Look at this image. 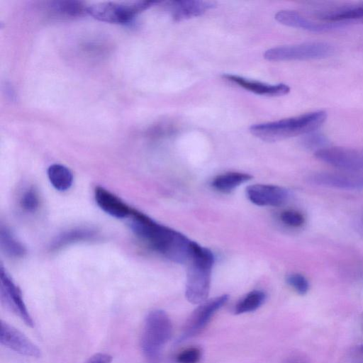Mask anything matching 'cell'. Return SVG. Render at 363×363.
<instances>
[{"label":"cell","instance_id":"obj_1","mask_svg":"<svg viewBox=\"0 0 363 363\" xmlns=\"http://www.w3.org/2000/svg\"><path fill=\"white\" fill-rule=\"evenodd\" d=\"M128 218L132 231L152 250L176 263H187L194 241L138 210L133 208Z\"/></svg>","mask_w":363,"mask_h":363},{"label":"cell","instance_id":"obj_2","mask_svg":"<svg viewBox=\"0 0 363 363\" xmlns=\"http://www.w3.org/2000/svg\"><path fill=\"white\" fill-rule=\"evenodd\" d=\"M327 118L325 111H315L276 121L255 124L250 131L267 142H274L315 131Z\"/></svg>","mask_w":363,"mask_h":363},{"label":"cell","instance_id":"obj_3","mask_svg":"<svg viewBox=\"0 0 363 363\" xmlns=\"http://www.w3.org/2000/svg\"><path fill=\"white\" fill-rule=\"evenodd\" d=\"M214 257L206 247L194 242L187 263L185 295L189 302L200 304L206 301L210 291Z\"/></svg>","mask_w":363,"mask_h":363},{"label":"cell","instance_id":"obj_4","mask_svg":"<svg viewBox=\"0 0 363 363\" xmlns=\"http://www.w3.org/2000/svg\"><path fill=\"white\" fill-rule=\"evenodd\" d=\"M172 333V321L162 310L150 311L146 316L141 335L140 345L149 358H156Z\"/></svg>","mask_w":363,"mask_h":363},{"label":"cell","instance_id":"obj_5","mask_svg":"<svg viewBox=\"0 0 363 363\" xmlns=\"http://www.w3.org/2000/svg\"><path fill=\"white\" fill-rule=\"evenodd\" d=\"M152 1L102 2L88 6L86 11L98 20L114 23H125L142 11L155 4Z\"/></svg>","mask_w":363,"mask_h":363},{"label":"cell","instance_id":"obj_6","mask_svg":"<svg viewBox=\"0 0 363 363\" xmlns=\"http://www.w3.org/2000/svg\"><path fill=\"white\" fill-rule=\"evenodd\" d=\"M333 47L324 42H310L270 48L264 54L269 61L317 60L333 55Z\"/></svg>","mask_w":363,"mask_h":363},{"label":"cell","instance_id":"obj_7","mask_svg":"<svg viewBox=\"0 0 363 363\" xmlns=\"http://www.w3.org/2000/svg\"><path fill=\"white\" fill-rule=\"evenodd\" d=\"M228 298V295L223 294L200 303L184 323L177 342L185 341L199 334L216 311L227 303Z\"/></svg>","mask_w":363,"mask_h":363},{"label":"cell","instance_id":"obj_8","mask_svg":"<svg viewBox=\"0 0 363 363\" xmlns=\"http://www.w3.org/2000/svg\"><path fill=\"white\" fill-rule=\"evenodd\" d=\"M319 160L347 172L363 173V151L341 147H327L315 152Z\"/></svg>","mask_w":363,"mask_h":363},{"label":"cell","instance_id":"obj_9","mask_svg":"<svg viewBox=\"0 0 363 363\" xmlns=\"http://www.w3.org/2000/svg\"><path fill=\"white\" fill-rule=\"evenodd\" d=\"M310 184L331 189L363 191V175L352 172H315L307 178Z\"/></svg>","mask_w":363,"mask_h":363},{"label":"cell","instance_id":"obj_10","mask_svg":"<svg viewBox=\"0 0 363 363\" xmlns=\"http://www.w3.org/2000/svg\"><path fill=\"white\" fill-rule=\"evenodd\" d=\"M1 297L5 306L18 315L26 325L33 327L34 323L24 303L21 291L3 267L1 268Z\"/></svg>","mask_w":363,"mask_h":363},{"label":"cell","instance_id":"obj_11","mask_svg":"<svg viewBox=\"0 0 363 363\" xmlns=\"http://www.w3.org/2000/svg\"><path fill=\"white\" fill-rule=\"evenodd\" d=\"M0 342L2 345L21 354L32 357H40V350L21 332L1 320Z\"/></svg>","mask_w":363,"mask_h":363},{"label":"cell","instance_id":"obj_12","mask_svg":"<svg viewBox=\"0 0 363 363\" xmlns=\"http://www.w3.org/2000/svg\"><path fill=\"white\" fill-rule=\"evenodd\" d=\"M248 199L260 206H278L286 202L289 193L283 187L271 184H255L246 189Z\"/></svg>","mask_w":363,"mask_h":363},{"label":"cell","instance_id":"obj_13","mask_svg":"<svg viewBox=\"0 0 363 363\" xmlns=\"http://www.w3.org/2000/svg\"><path fill=\"white\" fill-rule=\"evenodd\" d=\"M276 20L287 26L301 28L313 32H326L343 26L344 23L313 21L298 12L291 10H281L275 15Z\"/></svg>","mask_w":363,"mask_h":363},{"label":"cell","instance_id":"obj_14","mask_svg":"<svg viewBox=\"0 0 363 363\" xmlns=\"http://www.w3.org/2000/svg\"><path fill=\"white\" fill-rule=\"evenodd\" d=\"M223 78L244 89L262 96H280L290 91V87L285 84H269L230 74H223Z\"/></svg>","mask_w":363,"mask_h":363},{"label":"cell","instance_id":"obj_15","mask_svg":"<svg viewBox=\"0 0 363 363\" xmlns=\"http://www.w3.org/2000/svg\"><path fill=\"white\" fill-rule=\"evenodd\" d=\"M215 6L210 1L176 0L168 2L167 7L174 21H182L201 16Z\"/></svg>","mask_w":363,"mask_h":363},{"label":"cell","instance_id":"obj_16","mask_svg":"<svg viewBox=\"0 0 363 363\" xmlns=\"http://www.w3.org/2000/svg\"><path fill=\"white\" fill-rule=\"evenodd\" d=\"M94 198L96 204L102 211L116 218H128L132 212L133 208L103 186H98L95 188Z\"/></svg>","mask_w":363,"mask_h":363},{"label":"cell","instance_id":"obj_17","mask_svg":"<svg viewBox=\"0 0 363 363\" xmlns=\"http://www.w3.org/2000/svg\"><path fill=\"white\" fill-rule=\"evenodd\" d=\"M252 176L242 172H230L220 174L212 181V186L221 192L228 193L250 180Z\"/></svg>","mask_w":363,"mask_h":363},{"label":"cell","instance_id":"obj_18","mask_svg":"<svg viewBox=\"0 0 363 363\" xmlns=\"http://www.w3.org/2000/svg\"><path fill=\"white\" fill-rule=\"evenodd\" d=\"M48 177L52 186L60 191L68 190L74 179L71 170L60 164H51L48 169Z\"/></svg>","mask_w":363,"mask_h":363},{"label":"cell","instance_id":"obj_19","mask_svg":"<svg viewBox=\"0 0 363 363\" xmlns=\"http://www.w3.org/2000/svg\"><path fill=\"white\" fill-rule=\"evenodd\" d=\"M95 235V232L90 229L77 228L70 230L56 238L51 245V248L52 250H57L75 242L92 239Z\"/></svg>","mask_w":363,"mask_h":363},{"label":"cell","instance_id":"obj_20","mask_svg":"<svg viewBox=\"0 0 363 363\" xmlns=\"http://www.w3.org/2000/svg\"><path fill=\"white\" fill-rule=\"evenodd\" d=\"M266 294L260 290H254L247 294L234 307L236 315L250 313L258 309L264 302Z\"/></svg>","mask_w":363,"mask_h":363},{"label":"cell","instance_id":"obj_21","mask_svg":"<svg viewBox=\"0 0 363 363\" xmlns=\"http://www.w3.org/2000/svg\"><path fill=\"white\" fill-rule=\"evenodd\" d=\"M0 243L2 250L9 257H21L26 253L25 247L6 228H1Z\"/></svg>","mask_w":363,"mask_h":363},{"label":"cell","instance_id":"obj_22","mask_svg":"<svg viewBox=\"0 0 363 363\" xmlns=\"http://www.w3.org/2000/svg\"><path fill=\"white\" fill-rule=\"evenodd\" d=\"M52 7L59 13L70 16H81L85 12L87 13V6L76 1H57L54 3Z\"/></svg>","mask_w":363,"mask_h":363},{"label":"cell","instance_id":"obj_23","mask_svg":"<svg viewBox=\"0 0 363 363\" xmlns=\"http://www.w3.org/2000/svg\"><path fill=\"white\" fill-rule=\"evenodd\" d=\"M328 143V139L325 135L315 131L306 134L301 140V144L305 148L315 152L327 147Z\"/></svg>","mask_w":363,"mask_h":363},{"label":"cell","instance_id":"obj_24","mask_svg":"<svg viewBox=\"0 0 363 363\" xmlns=\"http://www.w3.org/2000/svg\"><path fill=\"white\" fill-rule=\"evenodd\" d=\"M286 282L300 295L306 294L309 290L310 285L308 279L299 273L288 275Z\"/></svg>","mask_w":363,"mask_h":363},{"label":"cell","instance_id":"obj_25","mask_svg":"<svg viewBox=\"0 0 363 363\" xmlns=\"http://www.w3.org/2000/svg\"><path fill=\"white\" fill-rule=\"evenodd\" d=\"M280 218L285 225L293 228L301 227L305 223L303 215L296 210L284 211L280 215Z\"/></svg>","mask_w":363,"mask_h":363},{"label":"cell","instance_id":"obj_26","mask_svg":"<svg viewBox=\"0 0 363 363\" xmlns=\"http://www.w3.org/2000/svg\"><path fill=\"white\" fill-rule=\"evenodd\" d=\"M21 207L28 211H35L39 205V197L33 188H30L24 192L21 199Z\"/></svg>","mask_w":363,"mask_h":363},{"label":"cell","instance_id":"obj_27","mask_svg":"<svg viewBox=\"0 0 363 363\" xmlns=\"http://www.w3.org/2000/svg\"><path fill=\"white\" fill-rule=\"evenodd\" d=\"M201 355L202 352L199 347H191L179 352L176 360L177 363H198Z\"/></svg>","mask_w":363,"mask_h":363},{"label":"cell","instance_id":"obj_28","mask_svg":"<svg viewBox=\"0 0 363 363\" xmlns=\"http://www.w3.org/2000/svg\"><path fill=\"white\" fill-rule=\"evenodd\" d=\"M112 357L106 353H96L91 356L86 363H111Z\"/></svg>","mask_w":363,"mask_h":363},{"label":"cell","instance_id":"obj_29","mask_svg":"<svg viewBox=\"0 0 363 363\" xmlns=\"http://www.w3.org/2000/svg\"><path fill=\"white\" fill-rule=\"evenodd\" d=\"M285 363H309V362L299 354H291L286 357Z\"/></svg>","mask_w":363,"mask_h":363},{"label":"cell","instance_id":"obj_30","mask_svg":"<svg viewBox=\"0 0 363 363\" xmlns=\"http://www.w3.org/2000/svg\"><path fill=\"white\" fill-rule=\"evenodd\" d=\"M355 352L357 353V354L363 356V345L359 346Z\"/></svg>","mask_w":363,"mask_h":363}]
</instances>
